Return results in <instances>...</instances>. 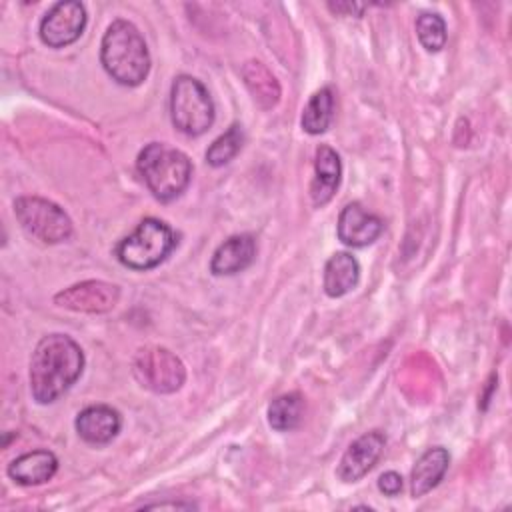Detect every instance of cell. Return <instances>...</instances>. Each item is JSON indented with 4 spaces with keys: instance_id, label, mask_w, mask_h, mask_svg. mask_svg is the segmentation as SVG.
Here are the masks:
<instances>
[{
    "instance_id": "6da1fadb",
    "label": "cell",
    "mask_w": 512,
    "mask_h": 512,
    "mask_svg": "<svg viewBox=\"0 0 512 512\" xmlns=\"http://www.w3.org/2000/svg\"><path fill=\"white\" fill-rule=\"evenodd\" d=\"M84 372V352L66 334L44 336L30 358V392L38 404H52L68 392Z\"/></svg>"
},
{
    "instance_id": "7a4b0ae2",
    "label": "cell",
    "mask_w": 512,
    "mask_h": 512,
    "mask_svg": "<svg viewBox=\"0 0 512 512\" xmlns=\"http://www.w3.org/2000/svg\"><path fill=\"white\" fill-rule=\"evenodd\" d=\"M100 62L120 86H140L150 72V52L140 30L128 20H114L100 42Z\"/></svg>"
},
{
    "instance_id": "3957f363",
    "label": "cell",
    "mask_w": 512,
    "mask_h": 512,
    "mask_svg": "<svg viewBox=\"0 0 512 512\" xmlns=\"http://www.w3.org/2000/svg\"><path fill=\"white\" fill-rule=\"evenodd\" d=\"M136 168L152 196L160 202L176 200L192 178L190 158L164 142L146 144L136 158Z\"/></svg>"
},
{
    "instance_id": "277c9868",
    "label": "cell",
    "mask_w": 512,
    "mask_h": 512,
    "mask_svg": "<svg viewBox=\"0 0 512 512\" xmlns=\"http://www.w3.org/2000/svg\"><path fill=\"white\" fill-rule=\"evenodd\" d=\"M176 232L158 218H144L132 234L116 244V258L130 270H152L176 248Z\"/></svg>"
},
{
    "instance_id": "5b68a950",
    "label": "cell",
    "mask_w": 512,
    "mask_h": 512,
    "mask_svg": "<svg viewBox=\"0 0 512 512\" xmlns=\"http://www.w3.org/2000/svg\"><path fill=\"white\" fill-rule=\"evenodd\" d=\"M216 108L206 86L188 74L174 78L170 88V120L186 136H202L214 124Z\"/></svg>"
},
{
    "instance_id": "8992f818",
    "label": "cell",
    "mask_w": 512,
    "mask_h": 512,
    "mask_svg": "<svg viewBox=\"0 0 512 512\" xmlns=\"http://www.w3.org/2000/svg\"><path fill=\"white\" fill-rule=\"evenodd\" d=\"M14 214L24 232L44 244H60L72 236L70 216L52 200L20 196L14 200Z\"/></svg>"
},
{
    "instance_id": "52a82bcc",
    "label": "cell",
    "mask_w": 512,
    "mask_h": 512,
    "mask_svg": "<svg viewBox=\"0 0 512 512\" xmlns=\"http://www.w3.org/2000/svg\"><path fill=\"white\" fill-rule=\"evenodd\" d=\"M136 382L154 394H172L182 388L186 368L182 360L162 346H144L132 360Z\"/></svg>"
},
{
    "instance_id": "ba28073f",
    "label": "cell",
    "mask_w": 512,
    "mask_h": 512,
    "mask_svg": "<svg viewBox=\"0 0 512 512\" xmlns=\"http://www.w3.org/2000/svg\"><path fill=\"white\" fill-rule=\"evenodd\" d=\"M86 8L78 0L56 2L40 20V40L48 48H64L76 42L86 28Z\"/></svg>"
},
{
    "instance_id": "9c48e42d",
    "label": "cell",
    "mask_w": 512,
    "mask_h": 512,
    "mask_svg": "<svg viewBox=\"0 0 512 512\" xmlns=\"http://www.w3.org/2000/svg\"><path fill=\"white\" fill-rule=\"evenodd\" d=\"M120 300V288L104 280H84L60 290L54 296V304L82 314L110 312Z\"/></svg>"
},
{
    "instance_id": "30bf717a",
    "label": "cell",
    "mask_w": 512,
    "mask_h": 512,
    "mask_svg": "<svg viewBox=\"0 0 512 512\" xmlns=\"http://www.w3.org/2000/svg\"><path fill=\"white\" fill-rule=\"evenodd\" d=\"M386 446V436L380 430L358 436L342 454L336 474L342 482H356L364 478L380 460Z\"/></svg>"
},
{
    "instance_id": "8fae6325",
    "label": "cell",
    "mask_w": 512,
    "mask_h": 512,
    "mask_svg": "<svg viewBox=\"0 0 512 512\" xmlns=\"http://www.w3.org/2000/svg\"><path fill=\"white\" fill-rule=\"evenodd\" d=\"M384 222L380 216L368 212L358 202H350L342 208L336 224L338 240L352 248H364L380 238Z\"/></svg>"
},
{
    "instance_id": "7c38bea8",
    "label": "cell",
    "mask_w": 512,
    "mask_h": 512,
    "mask_svg": "<svg viewBox=\"0 0 512 512\" xmlns=\"http://www.w3.org/2000/svg\"><path fill=\"white\" fill-rule=\"evenodd\" d=\"M74 426L84 442L108 444L118 436L122 428V418L116 408L106 404H94L78 412Z\"/></svg>"
},
{
    "instance_id": "4fadbf2b",
    "label": "cell",
    "mask_w": 512,
    "mask_h": 512,
    "mask_svg": "<svg viewBox=\"0 0 512 512\" xmlns=\"http://www.w3.org/2000/svg\"><path fill=\"white\" fill-rule=\"evenodd\" d=\"M342 178L340 156L334 148L322 144L316 148L314 156V178L310 184V198L316 208L328 204L336 194Z\"/></svg>"
},
{
    "instance_id": "5bb4252c",
    "label": "cell",
    "mask_w": 512,
    "mask_h": 512,
    "mask_svg": "<svg viewBox=\"0 0 512 512\" xmlns=\"http://www.w3.org/2000/svg\"><path fill=\"white\" fill-rule=\"evenodd\" d=\"M256 256V240L250 234H236L224 240L212 254L210 272L214 276H232L246 270Z\"/></svg>"
},
{
    "instance_id": "9a60e30c",
    "label": "cell",
    "mask_w": 512,
    "mask_h": 512,
    "mask_svg": "<svg viewBox=\"0 0 512 512\" xmlns=\"http://www.w3.org/2000/svg\"><path fill=\"white\" fill-rule=\"evenodd\" d=\"M58 470V458L50 450H32L8 464V476L20 486H38L48 482Z\"/></svg>"
},
{
    "instance_id": "2e32d148",
    "label": "cell",
    "mask_w": 512,
    "mask_h": 512,
    "mask_svg": "<svg viewBox=\"0 0 512 512\" xmlns=\"http://www.w3.org/2000/svg\"><path fill=\"white\" fill-rule=\"evenodd\" d=\"M450 464V454L442 446L428 448L414 464L410 474V492L414 498L428 494L440 484Z\"/></svg>"
},
{
    "instance_id": "e0dca14e",
    "label": "cell",
    "mask_w": 512,
    "mask_h": 512,
    "mask_svg": "<svg viewBox=\"0 0 512 512\" xmlns=\"http://www.w3.org/2000/svg\"><path fill=\"white\" fill-rule=\"evenodd\" d=\"M360 280V264L348 252H334L324 264V292L330 298H340L356 288Z\"/></svg>"
},
{
    "instance_id": "ac0fdd59",
    "label": "cell",
    "mask_w": 512,
    "mask_h": 512,
    "mask_svg": "<svg viewBox=\"0 0 512 512\" xmlns=\"http://www.w3.org/2000/svg\"><path fill=\"white\" fill-rule=\"evenodd\" d=\"M242 80L252 94L254 102L262 110H272L280 102V84L276 76L260 62V60H248L242 64Z\"/></svg>"
},
{
    "instance_id": "d6986e66",
    "label": "cell",
    "mask_w": 512,
    "mask_h": 512,
    "mask_svg": "<svg viewBox=\"0 0 512 512\" xmlns=\"http://www.w3.org/2000/svg\"><path fill=\"white\" fill-rule=\"evenodd\" d=\"M334 102H336L334 90L330 86L316 90L302 110V118H300L302 130L310 136H318L326 132L334 118Z\"/></svg>"
},
{
    "instance_id": "ffe728a7",
    "label": "cell",
    "mask_w": 512,
    "mask_h": 512,
    "mask_svg": "<svg viewBox=\"0 0 512 512\" xmlns=\"http://www.w3.org/2000/svg\"><path fill=\"white\" fill-rule=\"evenodd\" d=\"M304 416V398L300 392H288L268 404V424L278 432L298 428Z\"/></svg>"
},
{
    "instance_id": "44dd1931",
    "label": "cell",
    "mask_w": 512,
    "mask_h": 512,
    "mask_svg": "<svg viewBox=\"0 0 512 512\" xmlns=\"http://www.w3.org/2000/svg\"><path fill=\"white\" fill-rule=\"evenodd\" d=\"M244 132L240 124H232L224 134H220L206 150V162L214 168L228 164L242 148Z\"/></svg>"
},
{
    "instance_id": "7402d4cb",
    "label": "cell",
    "mask_w": 512,
    "mask_h": 512,
    "mask_svg": "<svg viewBox=\"0 0 512 512\" xmlns=\"http://www.w3.org/2000/svg\"><path fill=\"white\" fill-rule=\"evenodd\" d=\"M416 36L428 52H440L446 44V22L436 12H422L416 18Z\"/></svg>"
},
{
    "instance_id": "603a6c76",
    "label": "cell",
    "mask_w": 512,
    "mask_h": 512,
    "mask_svg": "<svg viewBox=\"0 0 512 512\" xmlns=\"http://www.w3.org/2000/svg\"><path fill=\"white\" fill-rule=\"evenodd\" d=\"M402 486H404V480L398 472L394 470H388L384 472L380 478H378V488L382 494L386 496H398L402 492Z\"/></svg>"
},
{
    "instance_id": "cb8c5ba5",
    "label": "cell",
    "mask_w": 512,
    "mask_h": 512,
    "mask_svg": "<svg viewBox=\"0 0 512 512\" xmlns=\"http://www.w3.org/2000/svg\"><path fill=\"white\" fill-rule=\"evenodd\" d=\"M330 10L334 12H346V14H352V12H358V16L362 14V10L366 8L364 4H350V2H342V4H328Z\"/></svg>"
}]
</instances>
